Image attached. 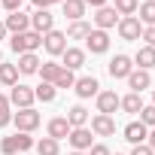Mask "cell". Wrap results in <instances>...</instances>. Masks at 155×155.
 <instances>
[{"instance_id":"obj_1","label":"cell","mask_w":155,"mask_h":155,"mask_svg":"<svg viewBox=\"0 0 155 155\" xmlns=\"http://www.w3.org/2000/svg\"><path fill=\"white\" fill-rule=\"evenodd\" d=\"M9 46H12V52H15V55H28V52H37V49L43 46V37H40L37 31H25V34H12Z\"/></svg>"},{"instance_id":"obj_2","label":"cell","mask_w":155,"mask_h":155,"mask_svg":"<svg viewBox=\"0 0 155 155\" xmlns=\"http://www.w3.org/2000/svg\"><path fill=\"white\" fill-rule=\"evenodd\" d=\"M12 125H15L21 134H31V131H37V128H40V113H37L34 107L18 110V113H12Z\"/></svg>"},{"instance_id":"obj_3","label":"cell","mask_w":155,"mask_h":155,"mask_svg":"<svg viewBox=\"0 0 155 155\" xmlns=\"http://www.w3.org/2000/svg\"><path fill=\"white\" fill-rule=\"evenodd\" d=\"M116 31H119V37H122V40H128V43H134V40H140V37H143V25H140V18H137V15H125V18H119Z\"/></svg>"},{"instance_id":"obj_4","label":"cell","mask_w":155,"mask_h":155,"mask_svg":"<svg viewBox=\"0 0 155 155\" xmlns=\"http://www.w3.org/2000/svg\"><path fill=\"white\" fill-rule=\"evenodd\" d=\"M34 88L31 85H21V82H15L12 85V91H9V107H18V110H28V107H34Z\"/></svg>"},{"instance_id":"obj_5","label":"cell","mask_w":155,"mask_h":155,"mask_svg":"<svg viewBox=\"0 0 155 155\" xmlns=\"http://www.w3.org/2000/svg\"><path fill=\"white\" fill-rule=\"evenodd\" d=\"M91 128H73L70 134H67V143L73 146V152H88L94 143H91Z\"/></svg>"},{"instance_id":"obj_6","label":"cell","mask_w":155,"mask_h":155,"mask_svg":"<svg viewBox=\"0 0 155 155\" xmlns=\"http://www.w3.org/2000/svg\"><path fill=\"white\" fill-rule=\"evenodd\" d=\"M85 49H88L91 55H104V52L110 49V34H107V31L91 28V34L85 37Z\"/></svg>"},{"instance_id":"obj_7","label":"cell","mask_w":155,"mask_h":155,"mask_svg":"<svg viewBox=\"0 0 155 155\" xmlns=\"http://www.w3.org/2000/svg\"><path fill=\"white\" fill-rule=\"evenodd\" d=\"M31 31H37L40 37L49 34V31H55V15H52L49 9H37V12L31 15Z\"/></svg>"},{"instance_id":"obj_8","label":"cell","mask_w":155,"mask_h":155,"mask_svg":"<svg viewBox=\"0 0 155 155\" xmlns=\"http://www.w3.org/2000/svg\"><path fill=\"white\" fill-rule=\"evenodd\" d=\"M131 70H134V58H128V55H116L110 61V76L113 79H128Z\"/></svg>"},{"instance_id":"obj_9","label":"cell","mask_w":155,"mask_h":155,"mask_svg":"<svg viewBox=\"0 0 155 155\" xmlns=\"http://www.w3.org/2000/svg\"><path fill=\"white\" fill-rule=\"evenodd\" d=\"M43 49H46L49 55H64L67 37H64L61 31H49V34H43Z\"/></svg>"},{"instance_id":"obj_10","label":"cell","mask_w":155,"mask_h":155,"mask_svg":"<svg viewBox=\"0 0 155 155\" xmlns=\"http://www.w3.org/2000/svg\"><path fill=\"white\" fill-rule=\"evenodd\" d=\"M73 88H76V94H79V97L85 101V97H97V91H101V82L94 79V76H79V79L73 82Z\"/></svg>"},{"instance_id":"obj_11","label":"cell","mask_w":155,"mask_h":155,"mask_svg":"<svg viewBox=\"0 0 155 155\" xmlns=\"http://www.w3.org/2000/svg\"><path fill=\"white\" fill-rule=\"evenodd\" d=\"M3 25H6V31H9V34H25V31H31V15L18 9V12H9Z\"/></svg>"},{"instance_id":"obj_12","label":"cell","mask_w":155,"mask_h":155,"mask_svg":"<svg viewBox=\"0 0 155 155\" xmlns=\"http://www.w3.org/2000/svg\"><path fill=\"white\" fill-rule=\"evenodd\" d=\"M119 104H122V97L116 91H97V113L101 116H113L119 110Z\"/></svg>"},{"instance_id":"obj_13","label":"cell","mask_w":155,"mask_h":155,"mask_svg":"<svg viewBox=\"0 0 155 155\" xmlns=\"http://www.w3.org/2000/svg\"><path fill=\"white\" fill-rule=\"evenodd\" d=\"M91 134H94V137H113V134H116V119L97 113V116L91 119Z\"/></svg>"},{"instance_id":"obj_14","label":"cell","mask_w":155,"mask_h":155,"mask_svg":"<svg viewBox=\"0 0 155 155\" xmlns=\"http://www.w3.org/2000/svg\"><path fill=\"white\" fill-rule=\"evenodd\" d=\"M61 67L64 70H79L82 64H85V49H76V46H67L64 49V55H61Z\"/></svg>"},{"instance_id":"obj_15","label":"cell","mask_w":155,"mask_h":155,"mask_svg":"<svg viewBox=\"0 0 155 155\" xmlns=\"http://www.w3.org/2000/svg\"><path fill=\"white\" fill-rule=\"evenodd\" d=\"M119 18H122V15H119L113 6H101L97 15H94V25H97V31H110V28L119 25Z\"/></svg>"},{"instance_id":"obj_16","label":"cell","mask_w":155,"mask_h":155,"mask_svg":"<svg viewBox=\"0 0 155 155\" xmlns=\"http://www.w3.org/2000/svg\"><path fill=\"white\" fill-rule=\"evenodd\" d=\"M152 85V76H149V70H131V76H128V88L131 91H137V94H143L146 88Z\"/></svg>"},{"instance_id":"obj_17","label":"cell","mask_w":155,"mask_h":155,"mask_svg":"<svg viewBox=\"0 0 155 155\" xmlns=\"http://www.w3.org/2000/svg\"><path fill=\"white\" fill-rule=\"evenodd\" d=\"M122 134H125V140H128V143L140 146V143H146V134H149V128H146L143 122H128Z\"/></svg>"},{"instance_id":"obj_18","label":"cell","mask_w":155,"mask_h":155,"mask_svg":"<svg viewBox=\"0 0 155 155\" xmlns=\"http://www.w3.org/2000/svg\"><path fill=\"white\" fill-rule=\"evenodd\" d=\"M46 131H49V137H52V140H58V143H61V140H64L73 128H70V122H67L64 116H55V119L49 122V128H46Z\"/></svg>"},{"instance_id":"obj_19","label":"cell","mask_w":155,"mask_h":155,"mask_svg":"<svg viewBox=\"0 0 155 155\" xmlns=\"http://www.w3.org/2000/svg\"><path fill=\"white\" fill-rule=\"evenodd\" d=\"M134 67L137 70H152L155 67V49L152 46H140L137 55H134Z\"/></svg>"},{"instance_id":"obj_20","label":"cell","mask_w":155,"mask_h":155,"mask_svg":"<svg viewBox=\"0 0 155 155\" xmlns=\"http://www.w3.org/2000/svg\"><path fill=\"white\" fill-rule=\"evenodd\" d=\"M64 119L70 122V128H88V110H85L82 104H76V107H70Z\"/></svg>"},{"instance_id":"obj_21","label":"cell","mask_w":155,"mask_h":155,"mask_svg":"<svg viewBox=\"0 0 155 155\" xmlns=\"http://www.w3.org/2000/svg\"><path fill=\"white\" fill-rule=\"evenodd\" d=\"M18 73H25V76H31V73H37L40 70V58H37V52H28V55H18Z\"/></svg>"},{"instance_id":"obj_22","label":"cell","mask_w":155,"mask_h":155,"mask_svg":"<svg viewBox=\"0 0 155 155\" xmlns=\"http://www.w3.org/2000/svg\"><path fill=\"white\" fill-rule=\"evenodd\" d=\"M64 15L70 21H82L85 15V0H64Z\"/></svg>"},{"instance_id":"obj_23","label":"cell","mask_w":155,"mask_h":155,"mask_svg":"<svg viewBox=\"0 0 155 155\" xmlns=\"http://www.w3.org/2000/svg\"><path fill=\"white\" fill-rule=\"evenodd\" d=\"M143 107H146V104H143V97H140L137 91L125 94V97H122V104H119V110H125V113H131V116H137V113H140Z\"/></svg>"},{"instance_id":"obj_24","label":"cell","mask_w":155,"mask_h":155,"mask_svg":"<svg viewBox=\"0 0 155 155\" xmlns=\"http://www.w3.org/2000/svg\"><path fill=\"white\" fill-rule=\"evenodd\" d=\"M15 82H18V67H15V64H6V61H3V64H0V85L12 88Z\"/></svg>"},{"instance_id":"obj_25","label":"cell","mask_w":155,"mask_h":155,"mask_svg":"<svg viewBox=\"0 0 155 155\" xmlns=\"http://www.w3.org/2000/svg\"><path fill=\"white\" fill-rule=\"evenodd\" d=\"M88 34H91V25H88V21H70V28H67L64 37H67V40H85Z\"/></svg>"},{"instance_id":"obj_26","label":"cell","mask_w":155,"mask_h":155,"mask_svg":"<svg viewBox=\"0 0 155 155\" xmlns=\"http://www.w3.org/2000/svg\"><path fill=\"white\" fill-rule=\"evenodd\" d=\"M40 76H43V82H52L55 85V79L61 76V64H55V61H46V64H40V70H37Z\"/></svg>"},{"instance_id":"obj_27","label":"cell","mask_w":155,"mask_h":155,"mask_svg":"<svg viewBox=\"0 0 155 155\" xmlns=\"http://www.w3.org/2000/svg\"><path fill=\"white\" fill-rule=\"evenodd\" d=\"M137 9H140V25L143 28H152L155 25V0H146V3H140Z\"/></svg>"},{"instance_id":"obj_28","label":"cell","mask_w":155,"mask_h":155,"mask_svg":"<svg viewBox=\"0 0 155 155\" xmlns=\"http://www.w3.org/2000/svg\"><path fill=\"white\" fill-rule=\"evenodd\" d=\"M55 94H58V88H55L52 82H40V85L34 88V97H37V101H43V104H52V101H55Z\"/></svg>"},{"instance_id":"obj_29","label":"cell","mask_w":155,"mask_h":155,"mask_svg":"<svg viewBox=\"0 0 155 155\" xmlns=\"http://www.w3.org/2000/svg\"><path fill=\"white\" fill-rule=\"evenodd\" d=\"M34 149H37V155H58L61 152V143L52 140V137H43L40 143H34Z\"/></svg>"},{"instance_id":"obj_30","label":"cell","mask_w":155,"mask_h":155,"mask_svg":"<svg viewBox=\"0 0 155 155\" xmlns=\"http://www.w3.org/2000/svg\"><path fill=\"white\" fill-rule=\"evenodd\" d=\"M137 6H140V0H116V6H113V9L125 18V15H134V12H137Z\"/></svg>"},{"instance_id":"obj_31","label":"cell","mask_w":155,"mask_h":155,"mask_svg":"<svg viewBox=\"0 0 155 155\" xmlns=\"http://www.w3.org/2000/svg\"><path fill=\"white\" fill-rule=\"evenodd\" d=\"M73 82H76L73 70H64V67H61V76L55 79V88H73Z\"/></svg>"},{"instance_id":"obj_32","label":"cell","mask_w":155,"mask_h":155,"mask_svg":"<svg viewBox=\"0 0 155 155\" xmlns=\"http://www.w3.org/2000/svg\"><path fill=\"white\" fill-rule=\"evenodd\" d=\"M0 152H3V155H15V152H18L15 134H12V137H3V140H0Z\"/></svg>"},{"instance_id":"obj_33","label":"cell","mask_w":155,"mask_h":155,"mask_svg":"<svg viewBox=\"0 0 155 155\" xmlns=\"http://www.w3.org/2000/svg\"><path fill=\"white\" fill-rule=\"evenodd\" d=\"M140 122H143L146 128H155V107H152V104L140 110Z\"/></svg>"},{"instance_id":"obj_34","label":"cell","mask_w":155,"mask_h":155,"mask_svg":"<svg viewBox=\"0 0 155 155\" xmlns=\"http://www.w3.org/2000/svg\"><path fill=\"white\" fill-rule=\"evenodd\" d=\"M15 143H18V152H28V149H34V137L31 134H15Z\"/></svg>"},{"instance_id":"obj_35","label":"cell","mask_w":155,"mask_h":155,"mask_svg":"<svg viewBox=\"0 0 155 155\" xmlns=\"http://www.w3.org/2000/svg\"><path fill=\"white\" fill-rule=\"evenodd\" d=\"M140 40H146V46L155 49V25H152V28H143V37H140Z\"/></svg>"},{"instance_id":"obj_36","label":"cell","mask_w":155,"mask_h":155,"mask_svg":"<svg viewBox=\"0 0 155 155\" xmlns=\"http://www.w3.org/2000/svg\"><path fill=\"white\" fill-rule=\"evenodd\" d=\"M88 155H113V152H110V149H107L104 143H94V146L88 149Z\"/></svg>"},{"instance_id":"obj_37","label":"cell","mask_w":155,"mask_h":155,"mask_svg":"<svg viewBox=\"0 0 155 155\" xmlns=\"http://www.w3.org/2000/svg\"><path fill=\"white\" fill-rule=\"evenodd\" d=\"M0 3H3V6H6L9 12H18V9H21V3H25V0H0Z\"/></svg>"},{"instance_id":"obj_38","label":"cell","mask_w":155,"mask_h":155,"mask_svg":"<svg viewBox=\"0 0 155 155\" xmlns=\"http://www.w3.org/2000/svg\"><path fill=\"white\" fill-rule=\"evenodd\" d=\"M31 3H34L37 9H49L52 3H64V0H31Z\"/></svg>"},{"instance_id":"obj_39","label":"cell","mask_w":155,"mask_h":155,"mask_svg":"<svg viewBox=\"0 0 155 155\" xmlns=\"http://www.w3.org/2000/svg\"><path fill=\"white\" fill-rule=\"evenodd\" d=\"M131 155H155V152H152L146 143H140V146H134V149H131Z\"/></svg>"},{"instance_id":"obj_40","label":"cell","mask_w":155,"mask_h":155,"mask_svg":"<svg viewBox=\"0 0 155 155\" xmlns=\"http://www.w3.org/2000/svg\"><path fill=\"white\" fill-rule=\"evenodd\" d=\"M146 146L155 152V128H149V134H146Z\"/></svg>"},{"instance_id":"obj_41","label":"cell","mask_w":155,"mask_h":155,"mask_svg":"<svg viewBox=\"0 0 155 155\" xmlns=\"http://www.w3.org/2000/svg\"><path fill=\"white\" fill-rule=\"evenodd\" d=\"M0 113H9V97L0 94Z\"/></svg>"},{"instance_id":"obj_42","label":"cell","mask_w":155,"mask_h":155,"mask_svg":"<svg viewBox=\"0 0 155 155\" xmlns=\"http://www.w3.org/2000/svg\"><path fill=\"white\" fill-rule=\"evenodd\" d=\"M12 122V113H0V128H6Z\"/></svg>"},{"instance_id":"obj_43","label":"cell","mask_w":155,"mask_h":155,"mask_svg":"<svg viewBox=\"0 0 155 155\" xmlns=\"http://www.w3.org/2000/svg\"><path fill=\"white\" fill-rule=\"evenodd\" d=\"M85 6H94V9H101V6H107V0H85Z\"/></svg>"},{"instance_id":"obj_44","label":"cell","mask_w":155,"mask_h":155,"mask_svg":"<svg viewBox=\"0 0 155 155\" xmlns=\"http://www.w3.org/2000/svg\"><path fill=\"white\" fill-rule=\"evenodd\" d=\"M6 34H9V31H6V25H3V21H0V40H3Z\"/></svg>"},{"instance_id":"obj_45","label":"cell","mask_w":155,"mask_h":155,"mask_svg":"<svg viewBox=\"0 0 155 155\" xmlns=\"http://www.w3.org/2000/svg\"><path fill=\"white\" fill-rule=\"evenodd\" d=\"M70 155H85V152H70Z\"/></svg>"},{"instance_id":"obj_46","label":"cell","mask_w":155,"mask_h":155,"mask_svg":"<svg viewBox=\"0 0 155 155\" xmlns=\"http://www.w3.org/2000/svg\"><path fill=\"white\" fill-rule=\"evenodd\" d=\"M152 107H155V91H152Z\"/></svg>"},{"instance_id":"obj_47","label":"cell","mask_w":155,"mask_h":155,"mask_svg":"<svg viewBox=\"0 0 155 155\" xmlns=\"http://www.w3.org/2000/svg\"><path fill=\"white\" fill-rule=\"evenodd\" d=\"M0 64H3V55H0Z\"/></svg>"},{"instance_id":"obj_48","label":"cell","mask_w":155,"mask_h":155,"mask_svg":"<svg viewBox=\"0 0 155 155\" xmlns=\"http://www.w3.org/2000/svg\"><path fill=\"white\" fill-rule=\"evenodd\" d=\"M116 155H122V152H116Z\"/></svg>"}]
</instances>
